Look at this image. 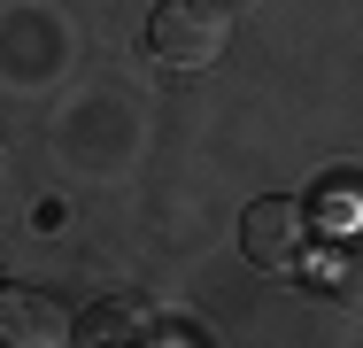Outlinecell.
I'll list each match as a JSON object with an SVG mask.
<instances>
[{"label": "cell", "instance_id": "cell-5", "mask_svg": "<svg viewBox=\"0 0 363 348\" xmlns=\"http://www.w3.org/2000/svg\"><path fill=\"white\" fill-rule=\"evenodd\" d=\"M209 8H224V16H240V8H255V0H209Z\"/></svg>", "mask_w": 363, "mask_h": 348}, {"label": "cell", "instance_id": "cell-3", "mask_svg": "<svg viewBox=\"0 0 363 348\" xmlns=\"http://www.w3.org/2000/svg\"><path fill=\"white\" fill-rule=\"evenodd\" d=\"M0 341H16V348H62V341H70V317H62L47 294H31V286H0Z\"/></svg>", "mask_w": 363, "mask_h": 348}, {"label": "cell", "instance_id": "cell-4", "mask_svg": "<svg viewBox=\"0 0 363 348\" xmlns=\"http://www.w3.org/2000/svg\"><path fill=\"white\" fill-rule=\"evenodd\" d=\"M155 333V310H147L140 294H108V302H93L85 317H70V341L77 348H108V341H147Z\"/></svg>", "mask_w": 363, "mask_h": 348}, {"label": "cell", "instance_id": "cell-2", "mask_svg": "<svg viewBox=\"0 0 363 348\" xmlns=\"http://www.w3.org/2000/svg\"><path fill=\"white\" fill-rule=\"evenodd\" d=\"M309 209L286 202V194H263V202L240 217V248H247V263L255 271H294L301 256H309Z\"/></svg>", "mask_w": 363, "mask_h": 348}, {"label": "cell", "instance_id": "cell-1", "mask_svg": "<svg viewBox=\"0 0 363 348\" xmlns=\"http://www.w3.org/2000/svg\"><path fill=\"white\" fill-rule=\"evenodd\" d=\"M224 8H209V0H162L155 16H147V55L162 70H209L224 55Z\"/></svg>", "mask_w": 363, "mask_h": 348}]
</instances>
